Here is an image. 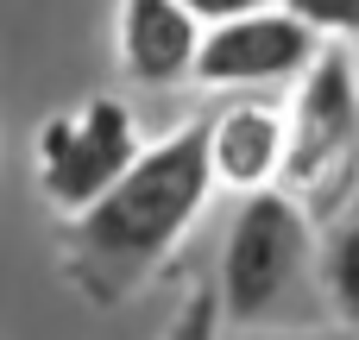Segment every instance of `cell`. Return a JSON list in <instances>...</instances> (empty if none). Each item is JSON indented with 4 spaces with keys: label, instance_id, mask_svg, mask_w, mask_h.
Here are the masks:
<instances>
[{
    "label": "cell",
    "instance_id": "1",
    "mask_svg": "<svg viewBox=\"0 0 359 340\" xmlns=\"http://www.w3.org/2000/svg\"><path fill=\"white\" fill-rule=\"evenodd\" d=\"M215 196V177H208V139H202V120L151 139L139 151V164L101 196L88 202L82 215L63 221L57 233V259H63V278L69 290L88 303V309H114L126 303L133 290H145L170 259L177 246L189 240V227L202 221Z\"/></svg>",
    "mask_w": 359,
    "mask_h": 340
},
{
    "label": "cell",
    "instance_id": "2",
    "mask_svg": "<svg viewBox=\"0 0 359 340\" xmlns=\"http://www.w3.org/2000/svg\"><path fill=\"white\" fill-rule=\"evenodd\" d=\"M316 265V215L284 196V189H259L240 196V215L221 240V322H265L297 278H309Z\"/></svg>",
    "mask_w": 359,
    "mask_h": 340
},
{
    "label": "cell",
    "instance_id": "3",
    "mask_svg": "<svg viewBox=\"0 0 359 340\" xmlns=\"http://www.w3.org/2000/svg\"><path fill=\"white\" fill-rule=\"evenodd\" d=\"M290 151H284V196H297L309 215L334 208V189L353 177L359 158V88L347 44H322V57L297 76V101L284 107Z\"/></svg>",
    "mask_w": 359,
    "mask_h": 340
},
{
    "label": "cell",
    "instance_id": "4",
    "mask_svg": "<svg viewBox=\"0 0 359 340\" xmlns=\"http://www.w3.org/2000/svg\"><path fill=\"white\" fill-rule=\"evenodd\" d=\"M145 151V132L133 120V107L120 95H88L63 114H50L32 139V164H38V189L44 202L69 221L88 202H101Z\"/></svg>",
    "mask_w": 359,
    "mask_h": 340
},
{
    "label": "cell",
    "instance_id": "5",
    "mask_svg": "<svg viewBox=\"0 0 359 340\" xmlns=\"http://www.w3.org/2000/svg\"><path fill=\"white\" fill-rule=\"evenodd\" d=\"M322 57V38L290 19L284 6H246L233 19H215L202 25V50H196V76L202 88H240V95H259V88H290L309 63Z\"/></svg>",
    "mask_w": 359,
    "mask_h": 340
},
{
    "label": "cell",
    "instance_id": "6",
    "mask_svg": "<svg viewBox=\"0 0 359 340\" xmlns=\"http://www.w3.org/2000/svg\"><path fill=\"white\" fill-rule=\"evenodd\" d=\"M202 139H208V177H215V189L259 196V189H278L284 183L290 126H284V107L278 101L240 95L233 107H221L215 120H202Z\"/></svg>",
    "mask_w": 359,
    "mask_h": 340
},
{
    "label": "cell",
    "instance_id": "7",
    "mask_svg": "<svg viewBox=\"0 0 359 340\" xmlns=\"http://www.w3.org/2000/svg\"><path fill=\"white\" fill-rule=\"evenodd\" d=\"M114 50H120L126 82H139V88H177V82L196 76L202 19L183 0H120Z\"/></svg>",
    "mask_w": 359,
    "mask_h": 340
},
{
    "label": "cell",
    "instance_id": "8",
    "mask_svg": "<svg viewBox=\"0 0 359 340\" xmlns=\"http://www.w3.org/2000/svg\"><path fill=\"white\" fill-rule=\"evenodd\" d=\"M316 278L334 303V322L347 334H359V215H341L316 240Z\"/></svg>",
    "mask_w": 359,
    "mask_h": 340
},
{
    "label": "cell",
    "instance_id": "9",
    "mask_svg": "<svg viewBox=\"0 0 359 340\" xmlns=\"http://www.w3.org/2000/svg\"><path fill=\"white\" fill-rule=\"evenodd\" d=\"M271 6H284L290 19H303L316 38H341V44L359 38V0H271Z\"/></svg>",
    "mask_w": 359,
    "mask_h": 340
},
{
    "label": "cell",
    "instance_id": "10",
    "mask_svg": "<svg viewBox=\"0 0 359 340\" xmlns=\"http://www.w3.org/2000/svg\"><path fill=\"white\" fill-rule=\"evenodd\" d=\"M164 340H221V297H215V290L183 297V309L170 315Z\"/></svg>",
    "mask_w": 359,
    "mask_h": 340
},
{
    "label": "cell",
    "instance_id": "11",
    "mask_svg": "<svg viewBox=\"0 0 359 340\" xmlns=\"http://www.w3.org/2000/svg\"><path fill=\"white\" fill-rule=\"evenodd\" d=\"M202 25H215V19H233V13H246V6H259V0H183Z\"/></svg>",
    "mask_w": 359,
    "mask_h": 340
},
{
    "label": "cell",
    "instance_id": "12",
    "mask_svg": "<svg viewBox=\"0 0 359 340\" xmlns=\"http://www.w3.org/2000/svg\"><path fill=\"white\" fill-rule=\"evenodd\" d=\"M233 340H353L347 328H328V334H233Z\"/></svg>",
    "mask_w": 359,
    "mask_h": 340
},
{
    "label": "cell",
    "instance_id": "13",
    "mask_svg": "<svg viewBox=\"0 0 359 340\" xmlns=\"http://www.w3.org/2000/svg\"><path fill=\"white\" fill-rule=\"evenodd\" d=\"M347 63H353V88H359V38L347 44Z\"/></svg>",
    "mask_w": 359,
    "mask_h": 340
}]
</instances>
